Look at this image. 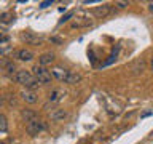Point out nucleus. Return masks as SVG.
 Wrapping results in <instances>:
<instances>
[{"instance_id":"1","label":"nucleus","mask_w":153,"mask_h":144,"mask_svg":"<svg viewBox=\"0 0 153 144\" xmlns=\"http://www.w3.org/2000/svg\"><path fill=\"white\" fill-rule=\"evenodd\" d=\"M14 80H16L19 85L26 86V88H29V90H33V88L38 86V80L29 70H18L16 75H14Z\"/></svg>"},{"instance_id":"2","label":"nucleus","mask_w":153,"mask_h":144,"mask_svg":"<svg viewBox=\"0 0 153 144\" xmlns=\"http://www.w3.org/2000/svg\"><path fill=\"white\" fill-rule=\"evenodd\" d=\"M32 74H33V77L38 80V83H42V85L50 83V82H51V77H53L51 72L46 70L43 66H35V67L32 69Z\"/></svg>"},{"instance_id":"3","label":"nucleus","mask_w":153,"mask_h":144,"mask_svg":"<svg viewBox=\"0 0 153 144\" xmlns=\"http://www.w3.org/2000/svg\"><path fill=\"white\" fill-rule=\"evenodd\" d=\"M43 130H46V125L38 117L30 120V122H27V133L32 134V136H35V134H38L40 131H43Z\"/></svg>"},{"instance_id":"4","label":"nucleus","mask_w":153,"mask_h":144,"mask_svg":"<svg viewBox=\"0 0 153 144\" xmlns=\"http://www.w3.org/2000/svg\"><path fill=\"white\" fill-rule=\"evenodd\" d=\"M14 58L19 61H32L33 59V53L30 50H27V48H21V50H18L14 53Z\"/></svg>"},{"instance_id":"5","label":"nucleus","mask_w":153,"mask_h":144,"mask_svg":"<svg viewBox=\"0 0 153 144\" xmlns=\"http://www.w3.org/2000/svg\"><path fill=\"white\" fill-rule=\"evenodd\" d=\"M22 40H26L27 43H30V45H40V43L43 42V38L35 35L33 32H24L22 34Z\"/></svg>"},{"instance_id":"6","label":"nucleus","mask_w":153,"mask_h":144,"mask_svg":"<svg viewBox=\"0 0 153 144\" xmlns=\"http://www.w3.org/2000/svg\"><path fill=\"white\" fill-rule=\"evenodd\" d=\"M69 75H70V70L61 69V67H56V69H53V77H56V79L61 80V82H67Z\"/></svg>"},{"instance_id":"7","label":"nucleus","mask_w":153,"mask_h":144,"mask_svg":"<svg viewBox=\"0 0 153 144\" xmlns=\"http://www.w3.org/2000/svg\"><path fill=\"white\" fill-rule=\"evenodd\" d=\"M38 62L40 66H48V64H53L54 62V53H43V55L38 58Z\"/></svg>"},{"instance_id":"8","label":"nucleus","mask_w":153,"mask_h":144,"mask_svg":"<svg viewBox=\"0 0 153 144\" xmlns=\"http://www.w3.org/2000/svg\"><path fill=\"white\" fill-rule=\"evenodd\" d=\"M110 11H112V7H110V5H107V3L102 5V7H96V8H94V14H96V16H99V18H100V16H107Z\"/></svg>"},{"instance_id":"9","label":"nucleus","mask_w":153,"mask_h":144,"mask_svg":"<svg viewBox=\"0 0 153 144\" xmlns=\"http://www.w3.org/2000/svg\"><path fill=\"white\" fill-rule=\"evenodd\" d=\"M64 96H65V91H62V90H53L48 98H50L51 103H59V101L64 98Z\"/></svg>"},{"instance_id":"10","label":"nucleus","mask_w":153,"mask_h":144,"mask_svg":"<svg viewBox=\"0 0 153 144\" xmlns=\"http://www.w3.org/2000/svg\"><path fill=\"white\" fill-rule=\"evenodd\" d=\"M22 99L29 104H33V103H37V94L32 90H26V91H22Z\"/></svg>"},{"instance_id":"11","label":"nucleus","mask_w":153,"mask_h":144,"mask_svg":"<svg viewBox=\"0 0 153 144\" xmlns=\"http://www.w3.org/2000/svg\"><path fill=\"white\" fill-rule=\"evenodd\" d=\"M67 115V112L64 109H54L53 112H50V117L53 118V120H56V122H59V120H62Z\"/></svg>"},{"instance_id":"12","label":"nucleus","mask_w":153,"mask_h":144,"mask_svg":"<svg viewBox=\"0 0 153 144\" xmlns=\"http://www.w3.org/2000/svg\"><path fill=\"white\" fill-rule=\"evenodd\" d=\"M118 51H120V45H117V48H115V50L112 51V55L108 56V59L107 61H104L102 64H100V67H107V66H110L112 64L113 61H117V56H118Z\"/></svg>"},{"instance_id":"13","label":"nucleus","mask_w":153,"mask_h":144,"mask_svg":"<svg viewBox=\"0 0 153 144\" xmlns=\"http://www.w3.org/2000/svg\"><path fill=\"white\" fill-rule=\"evenodd\" d=\"M22 118L26 120V122H30V120L37 118V114L32 112V110H29V109H26V110H22Z\"/></svg>"},{"instance_id":"14","label":"nucleus","mask_w":153,"mask_h":144,"mask_svg":"<svg viewBox=\"0 0 153 144\" xmlns=\"http://www.w3.org/2000/svg\"><path fill=\"white\" fill-rule=\"evenodd\" d=\"M76 82H80V75H78V74H74V72H70V75H69V79H67L65 83L74 85V83H76Z\"/></svg>"},{"instance_id":"15","label":"nucleus","mask_w":153,"mask_h":144,"mask_svg":"<svg viewBox=\"0 0 153 144\" xmlns=\"http://www.w3.org/2000/svg\"><path fill=\"white\" fill-rule=\"evenodd\" d=\"M5 69H7V74L8 75H13L14 72H16V67H14L13 62H5ZM16 75V74H14Z\"/></svg>"},{"instance_id":"16","label":"nucleus","mask_w":153,"mask_h":144,"mask_svg":"<svg viewBox=\"0 0 153 144\" xmlns=\"http://www.w3.org/2000/svg\"><path fill=\"white\" fill-rule=\"evenodd\" d=\"M7 128H8V123H7V117L2 114L0 115V130H2V133L7 131Z\"/></svg>"},{"instance_id":"17","label":"nucleus","mask_w":153,"mask_h":144,"mask_svg":"<svg viewBox=\"0 0 153 144\" xmlns=\"http://www.w3.org/2000/svg\"><path fill=\"white\" fill-rule=\"evenodd\" d=\"M11 19H13L11 13H2V14H0V21H2V22H10Z\"/></svg>"},{"instance_id":"18","label":"nucleus","mask_w":153,"mask_h":144,"mask_svg":"<svg viewBox=\"0 0 153 144\" xmlns=\"http://www.w3.org/2000/svg\"><path fill=\"white\" fill-rule=\"evenodd\" d=\"M72 16H74V13H72V11H70V13H67L65 16H64V18H62L61 21H59V24H64V22H67V21H69V19H70Z\"/></svg>"},{"instance_id":"19","label":"nucleus","mask_w":153,"mask_h":144,"mask_svg":"<svg viewBox=\"0 0 153 144\" xmlns=\"http://www.w3.org/2000/svg\"><path fill=\"white\" fill-rule=\"evenodd\" d=\"M51 3H53L51 0H46V2H42V3H40V8H46V7H50Z\"/></svg>"},{"instance_id":"20","label":"nucleus","mask_w":153,"mask_h":144,"mask_svg":"<svg viewBox=\"0 0 153 144\" xmlns=\"http://www.w3.org/2000/svg\"><path fill=\"white\" fill-rule=\"evenodd\" d=\"M117 5H118V8H124V7H128V3H126V2H118Z\"/></svg>"},{"instance_id":"21","label":"nucleus","mask_w":153,"mask_h":144,"mask_svg":"<svg viewBox=\"0 0 153 144\" xmlns=\"http://www.w3.org/2000/svg\"><path fill=\"white\" fill-rule=\"evenodd\" d=\"M150 11L153 13V3H150Z\"/></svg>"},{"instance_id":"22","label":"nucleus","mask_w":153,"mask_h":144,"mask_svg":"<svg viewBox=\"0 0 153 144\" xmlns=\"http://www.w3.org/2000/svg\"><path fill=\"white\" fill-rule=\"evenodd\" d=\"M150 67H152V72H153V59H152V64H150Z\"/></svg>"},{"instance_id":"23","label":"nucleus","mask_w":153,"mask_h":144,"mask_svg":"<svg viewBox=\"0 0 153 144\" xmlns=\"http://www.w3.org/2000/svg\"><path fill=\"white\" fill-rule=\"evenodd\" d=\"M2 144H5V142H2Z\"/></svg>"}]
</instances>
